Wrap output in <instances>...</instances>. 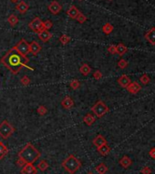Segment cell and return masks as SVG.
Returning a JSON list of instances; mask_svg holds the SVG:
<instances>
[{"mask_svg": "<svg viewBox=\"0 0 155 174\" xmlns=\"http://www.w3.org/2000/svg\"><path fill=\"white\" fill-rule=\"evenodd\" d=\"M140 80H141V82L142 83L143 85H147L148 83L150 82V78H149V76L148 75H146V74H144L143 76H142L141 77V79H140Z\"/></svg>", "mask_w": 155, "mask_h": 174, "instance_id": "cell-35", "label": "cell"}, {"mask_svg": "<svg viewBox=\"0 0 155 174\" xmlns=\"http://www.w3.org/2000/svg\"><path fill=\"white\" fill-rule=\"evenodd\" d=\"M113 26L110 24V23H106L104 26L102 27V31L104 34L106 35H109L110 33H112L113 31Z\"/></svg>", "mask_w": 155, "mask_h": 174, "instance_id": "cell-26", "label": "cell"}, {"mask_svg": "<svg viewBox=\"0 0 155 174\" xmlns=\"http://www.w3.org/2000/svg\"><path fill=\"white\" fill-rule=\"evenodd\" d=\"M6 156L4 155V154H2L1 152H0V161H1V160H3V159L5 158Z\"/></svg>", "mask_w": 155, "mask_h": 174, "instance_id": "cell-42", "label": "cell"}, {"mask_svg": "<svg viewBox=\"0 0 155 174\" xmlns=\"http://www.w3.org/2000/svg\"><path fill=\"white\" fill-rule=\"evenodd\" d=\"M12 48L17 50L23 56H27L28 53H30V51H29V43H27L25 39H21Z\"/></svg>", "mask_w": 155, "mask_h": 174, "instance_id": "cell-6", "label": "cell"}, {"mask_svg": "<svg viewBox=\"0 0 155 174\" xmlns=\"http://www.w3.org/2000/svg\"><path fill=\"white\" fill-rule=\"evenodd\" d=\"M91 71V67L88 66V64L84 63L81 65V67H79V72L82 74L83 76H88V74Z\"/></svg>", "mask_w": 155, "mask_h": 174, "instance_id": "cell-23", "label": "cell"}, {"mask_svg": "<svg viewBox=\"0 0 155 174\" xmlns=\"http://www.w3.org/2000/svg\"><path fill=\"white\" fill-rule=\"evenodd\" d=\"M29 58L27 56L21 55L14 48H10L0 59V63L13 75H18L23 67H27L28 69L33 70L32 67L27 66Z\"/></svg>", "mask_w": 155, "mask_h": 174, "instance_id": "cell-1", "label": "cell"}, {"mask_svg": "<svg viewBox=\"0 0 155 174\" xmlns=\"http://www.w3.org/2000/svg\"><path fill=\"white\" fill-rule=\"evenodd\" d=\"M95 170H96V171H97L99 174H106V172L108 171L109 169H108V167L106 166L105 163L101 162V163H100L98 166H96Z\"/></svg>", "mask_w": 155, "mask_h": 174, "instance_id": "cell-24", "label": "cell"}, {"mask_svg": "<svg viewBox=\"0 0 155 174\" xmlns=\"http://www.w3.org/2000/svg\"><path fill=\"white\" fill-rule=\"evenodd\" d=\"M43 25H44V27H45L46 30H48L53 27L52 21H50V20H46L45 22H43Z\"/></svg>", "mask_w": 155, "mask_h": 174, "instance_id": "cell-36", "label": "cell"}, {"mask_svg": "<svg viewBox=\"0 0 155 174\" xmlns=\"http://www.w3.org/2000/svg\"><path fill=\"white\" fill-rule=\"evenodd\" d=\"M21 174H36L38 170L33 164H26L20 170Z\"/></svg>", "mask_w": 155, "mask_h": 174, "instance_id": "cell-9", "label": "cell"}, {"mask_svg": "<svg viewBox=\"0 0 155 174\" xmlns=\"http://www.w3.org/2000/svg\"><path fill=\"white\" fill-rule=\"evenodd\" d=\"M108 51L109 52V54H112V55L117 54V49H116L115 45H110V46L108 48Z\"/></svg>", "mask_w": 155, "mask_h": 174, "instance_id": "cell-37", "label": "cell"}, {"mask_svg": "<svg viewBox=\"0 0 155 174\" xmlns=\"http://www.w3.org/2000/svg\"><path fill=\"white\" fill-rule=\"evenodd\" d=\"M118 66H119L120 69H126V67H128V62L125 59H122L121 58V59L119 60V62H118Z\"/></svg>", "mask_w": 155, "mask_h": 174, "instance_id": "cell-34", "label": "cell"}, {"mask_svg": "<svg viewBox=\"0 0 155 174\" xmlns=\"http://www.w3.org/2000/svg\"><path fill=\"white\" fill-rule=\"evenodd\" d=\"M29 51H30L32 55L38 56V54L41 51V46L38 42L34 40L29 44Z\"/></svg>", "mask_w": 155, "mask_h": 174, "instance_id": "cell-13", "label": "cell"}, {"mask_svg": "<svg viewBox=\"0 0 155 174\" xmlns=\"http://www.w3.org/2000/svg\"><path fill=\"white\" fill-rule=\"evenodd\" d=\"M48 11L52 14V15H58L61 10H62V6L61 5L57 2V1H52L48 6Z\"/></svg>", "mask_w": 155, "mask_h": 174, "instance_id": "cell-8", "label": "cell"}, {"mask_svg": "<svg viewBox=\"0 0 155 174\" xmlns=\"http://www.w3.org/2000/svg\"><path fill=\"white\" fill-rule=\"evenodd\" d=\"M149 155L151 156V158L155 159V148L151 149V150L149 151Z\"/></svg>", "mask_w": 155, "mask_h": 174, "instance_id": "cell-40", "label": "cell"}, {"mask_svg": "<svg viewBox=\"0 0 155 174\" xmlns=\"http://www.w3.org/2000/svg\"><path fill=\"white\" fill-rule=\"evenodd\" d=\"M36 111H38V113L40 116H44V115H46L48 113V109L45 107V106L40 105L39 107L38 108V109H36Z\"/></svg>", "mask_w": 155, "mask_h": 174, "instance_id": "cell-30", "label": "cell"}, {"mask_svg": "<svg viewBox=\"0 0 155 174\" xmlns=\"http://www.w3.org/2000/svg\"><path fill=\"white\" fill-rule=\"evenodd\" d=\"M10 1L12 2V3H14V4H16V3H18L19 0H10Z\"/></svg>", "mask_w": 155, "mask_h": 174, "instance_id": "cell-43", "label": "cell"}, {"mask_svg": "<svg viewBox=\"0 0 155 174\" xmlns=\"http://www.w3.org/2000/svg\"><path fill=\"white\" fill-rule=\"evenodd\" d=\"M119 163H120V165L121 166L122 168H124V169H128L129 167H130V165L132 164V161L130 160V159L128 157V156H123L121 160H120V161H119Z\"/></svg>", "mask_w": 155, "mask_h": 174, "instance_id": "cell-16", "label": "cell"}, {"mask_svg": "<svg viewBox=\"0 0 155 174\" xmlns=\"http://www.w3.org/2000/svg\"><path fill=\"white\" fill-rule=\"evenodd\" d=\"M41 156L40 151L36 149L32 143L28 142L18 152V159L23 161L25 164H34Z\"/></svg>", "mask_w": 155, "mask_h": 174, "instance_id": "cell-2", "label": "cell"}, {"mask_svg": "<svg viewBox=\"0 0 155 174\" xmlns=\"http://www.w3.org/2000/svg\"><path fill=\"white\" fill-rule=\"evenodd\" d=\"M16 8H17V10H18L20 14H25V13L28 10L29 6H28L26 2H24V1H20V2L16 6Z\"/></svg>", "mask_w": 155, "mask_h": 174, "instance_id": "cell-19", "label": "cell"}, {"mask_svg": "<svg viewBox=\"0 0 155 174\" xmlns=\"http://www.w3.org/2000/svg\"><path fill=\"white\" fill-rule=\"evenodd\" d=\"M79 14V10L75 6H71L68 9V11H67V15L72 19H76Z\"/></svg>", "mask_w": 155, "mask_h": 174, "instance_id": "cell-17", "label": "cell"}, {"mask_svg": "<svg viewBox=\"0 0 155 174\" xmlns=\"http://www.w3.org/2000/svg\"><path fill=\"white\" fill-rule=\"evenodd\" d=\"M62 108L65 109H69L72 107H74V100H73L69 96H66L60 102Z\"/></svg>", "mask_w": 155, "mask_h": 174, "instance_id": "cell-11", "label": "cell"}, {"mask_svg": "<svg viewBox=\"0 0 155 174\" xmlns=\"http://www.w3.org/2000/svg\"><path fill=\"white\" fill-rule=\"evenodd\" d=\"M79 1H83V0H79Z\"/></svg>", "mask_w": 155, "mask_h": 174, "instance_id": "cell-45", "label": "cell"}, {"mask_svg": "<svg viewBox=\"0 0 155 174\" xmlns=\"http://www.w3.org/2000/svg\"><path fill=\"white\" fill-rule=\"evenodd\" d=\"M69 86L73 90H77L80 86V83L78 79H72L71 82L69 83Z\"/></svg>", "mask_w": 155, "mask_h": 174, "instance_id": "cell-29", "label": "cell"}, {"mask_svg": "<svg viewBox=\"0 0 155 174\" xmlns=\"http://www.w3.org/2000/svg\"><path fill=\"white\" fill-rule=\"evenodd\" d=\"M39 39L43 42H48L51 37H52V34L48 32V30H44V31L39 33Z\"/></svg>", "mask_w": 155, "mask_h": 174, "instance_id": "cell-18", "label": "cell"}, {"mask_svg": "<svg viewBox=\"0 0 155 174\" xmlns=\"http://www.w3.org/2000/svg\"><path fill=\"white\" fill-rule=\"evenodd\" d=\"M81 161L77 157L70 154L66 160H64L61 163L62 168L69 174H75L81 167Z\"/></svg>", "mask_w": 155, "mask_h": 174, "instance_id": "cell-3", "label": "cell"}, {"mask_svg": "<svg viewBox=\"0 0 155 174\" xmlns=\"http://www.w3.org/2000/svg\"><path fill=\"white\" fill-rule=\"evenodd\" d=\"M97 150H98V152H99L101 156H107V155H109V153L110 152V148H109V146L108 145V143H107V144H104L103 146L98 148Z\"/></svg>", "mask_w": 155, "mask_h": 174, "instance_id": "cell-21", "label": "cell"}, {"mask_svg": "<svg viewBox=\"0 0 155 174\" xmlns=\"http://www.w3.org/2000/svg\"><path fill=\"white\" fill-rule=\"evenodd\" d=\"M109 109L108 108V106L102 100L97 101L91 108V111L93 112V114L99 119L102 118L105 114H107V113L109 112Z\"/></svg>", "mask_w": 155, "mask_h": 174, "instance_id": "cell-5", "label": "cell"}, {"mask_svg": "<svg viewBox=\"0 0 155 174\" xmlns=\"http://www.w3.org/2000/svg\"><path fill=\"white\" fill-rule=\"evenodd\" d=\"M116 49H117V54L118 55H120L121 57L123 56L125 53H126L128 51V48L127 47L125 46L124 44L122 43H120V44H118L117 46H116Z\"/></svg>", "mask_w": 155, "mask_h": 174, "instance_id": "cell-22", "label": "cell"}, {"mask_svg": "<svg viewBox=\"0 0 155 174\" xmlns=\"http://www.w3.org/2000/svg\"><path fill=\"white\" fill-rule=\"evenodd\" d=\"M131 82L130 79L128 77L127 75H122L121 77L118 79V83H119V85L122 88H126L129 85H130V83Z\"/></svg>", "mask_w": 155, "mask_h": 174, "instance_id": "cell-14", "label": "cell"}, {"mask_svg": "<svg viewBox=\"0 0 155 174\" xmlns=\"http://www.w3.org/2000/svg\"><path fill=\"white\" fill-rule=\"evenodd\" d=\"M70 40H71V37L69 36H68V35H62L60 37V43L62 44V45H67V44H69V42H70Z\"/></svg>", "mask_w": 155, "mask_h": 174, "instance_id": "cell-28", "label": "cell"}, {"mask_svg": "<svg viewBox=\"0 0 155 174\" xmlns=\"http://www.w3.org/2000/svg\"><path fill=\"white\" fill-rule=\"evenodd\" d=\"M20 82H21V84L23 85V86H28L29 84H30V79H29L27 76H23V77L21 78L20 79Z\"/></svg>", "mask_w": 155, "mask_h": 174, "instance_id": "cell-33", "label": "cell"}, {"mask_svg": "<svg viewBox=\"0 0 155 174\" xmlns=\"http://www.w3.org/2000/svg\"><path fill=\"white\" fill-rule=\"evenodd\" d=\"M93 78H94L96 80H100V79L102 78V73H101L100 70H96V71L93 73Z\"/></svg>", "mask_w": 155, "mask_h": 174, "instance_id": "cell-38", "label": "cell"}, {"mask_svg": "<svg viewBox=\"0 0 155 174\" xmlns=\"http://www.w3.org/2000/svg\"><path fill=\"white\" fill-rule=\"evenodd\" d=\"M28 27L30 28L33 32L38 33V34L44 31V30H46L45 27H44V25H43V21L39 17H36L30 23L28 24Z\"/></svg>", "mask_w": 155, "mask_h": 174, "instance_id": "cell-7", "label": "cell"}, {"mask_svg": "<svg viewBox=\"0 0 155 174\" xmlns=\"http://www.w3.org/2000/svg\"><path fill=\"white\" fill-rule=\"evenodd\" d=\"M17 165H18V166H19V167H21V168H22V167H24V166H25L26 164H25V162H24L23 161H21L20 159H18V160L17 161Z\"/></svg>", "mask_w": 155, "mask_h": 174, "instance_id": "cell-41", "label": "cell"}, {"mask_svg": "<svg viewBox=\"0 0 155 174\" xmlns=\"http://www.w3.org/2000/svg\"><path fill=\"white\" fill-rule=\"evenodd\" d=\"M109 1H112V0H109Z\"/></svg>", "mask_w": 155, "mask_h": 174, "instance_id": "cell-46", "label": "cell"}, {"mask_svg": "<svg viewBox=\"0 0 155 174\" xmlns=\"http://www.w3.org/2000/svg\"><path fill=\"white\" fill-rule=\"evenodd\" d=\"M126 88L130 94H137L138 92L141 91L142 87L138 82H130V85Z\"/></svg>", "mask_w": 155, "mask_h": 174, "instance_id": "cell-12", "label": "cell"}, {"mask_svg": "<svg viewBox=\"0 0 155 174\" xmlns=\"http://www.w3.org/2000/svg\"><path fill=\"white\" fill-rule=\"evenodd\" d=\"M38 168L41 170V171H46L48 168L49 165L46 161H41L39 164H38Z\"/></svg>", "mask_w": 155, "mask_h": 174, "instance_id": "cell-27", "label": "cell"}, {"mask_svg": "<svg viewBox=\"0 0 155 174\" xmlns=\"http://www.w3.org/2000/svg\"><path fill=\"white\" fill-rule=\"evenodd\" d=\"M141 173L142 174H151V170L150 169V167L146 166V167H143L141 170Z\"/></svg>", "mask_w": 155, "mask_h": 174, "instance_id": "cell-39", "label": "cell"}, {"mask_svg": "<svg viewBox=\"0 0 155 174\" xmlns=\"http://www.w3.org/2000/svg\"><path fill=\"white\" fill-rule=\"evenodd\" d=\"M7 22L10 24L11 27H15L18 23V18L16 16V15H10V16L8 17V18H7Z\"/></svg>", "mask_w": 155, "mask_h": 174, "instance_id": "cell-25", "label": "cell"}, {"mask_svg": "<svg viewBox=\"0 0 155 174\" xmlns=\"http://www.w3.org/2000/svg\"><path fill=\"white\" fill-rule=\"evenodd\" d=\"M76 20L79 22V23L83 24V23H85V22L87 21V17L85 16V15H83L81 12H79V14L78 15V17H77Z\"/></svg>", "mask_w": 155, "mask_h": 174, "instance_id": "cell-31", "label": "cell"}, {"mask_svg": "<svg viewBox=\"0 0 155 174\" xmlns=\"http://www.w3.org/2000/svg\"><path fill=\"white\" fill-rule=\"evenodd\" d=\"M92 143H93V145L98 149V148L103 146L104 144H107V140L105 139V137H103L102 135L99 134L98 136H96V137L93 139Z\"/></svg>", "mask_w": 155, "mask_h": 174, "instance_id": "cell-10", "label": "cell"}, {"mask_svg": "<svg viewBox=\"0 0 155 174\" xmlns=\"http://www.w3.org/2000/svg\"><path fill=\"white\" fill-rule=\"evenodd\" d=\"M0 152H1L2 154H4L5 156H6L7 154H8V149L6 148V146L1 140H0Z\"/></svg>", "mask_w": 155, "mask_h": 174, "instance_id": "cell-32", "label": "cell"}, {"mask_svg": "<svg viewBox=\"0 0 155 174\" xmlns=\"http://www.w3.org/2000/svg\"><path fill=\"white\" fill-rule=\"evenodd\" d=\"M95 117L91 114H90V113H88V114H86L84 117H83V122L87 125V126H91L94 122H95Z\"/></svg>", "mask_w": 155, "mask_h": 174, "instance_id": "cell-20", "label": "cell"}, {"mask_svg": "<svg viewBox=\"0 0 155 174\" xmlns=\"http://www.w3.org/2000/svg\"><path fill=\"white\" fill-rule=\"evenodd\" d=\"M88 174H94V173H93V172H92V171H90V172H88Z\"/></svg>", "mask_w": 155, "mask_h": 174, "instance_id": "cell-44", "label": "cell"}, {"mask_svg": "<svg viewBox=\"0 0 155 174\" xmlns=\"http://www.w3.org/2000/svg\"><path fill=\"white\" fill-rule=\"evenodd\" d=\"M15 131H16L15 128L11 125L10 122L7 121V120H3V121L0 123V137L3 140L9 139L14 134Z\"/></svg>", "mask_w": 155, "mask_h": 174, "instance_id": "cell-4", "label": "cell"}, {"mask_svg": "<svg viewBox=\"0 0 155 174\" xmlns=\"http://www.w3.org/2000/svg\"><path fill=\"white\" fill-rule=\"evenodd\" d=\"M146 39L151 45H155V27H151L148 32L145 34Z\"/></svg>", "mask_w": 155, "mask_h": 174, "instance_id": "cell-15", "label": "cell"}]
</instances>
